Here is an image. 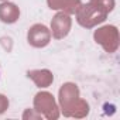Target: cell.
I'll use <instances>...</instances> for the list:
<instances>
[{"label":"cell","mask_w":120,"mask_h":120,"mask_svg":"<svg viewBox=\"0 0 120 120\" xmlns=\"http://www.w3.org/2000/svg\"><path fill=\"white\" fill-rule=\"evenodd\" d=\"M0 78H2V67H0Z\"/></svg>","instance_id":"cell-1"}]
</instances>
